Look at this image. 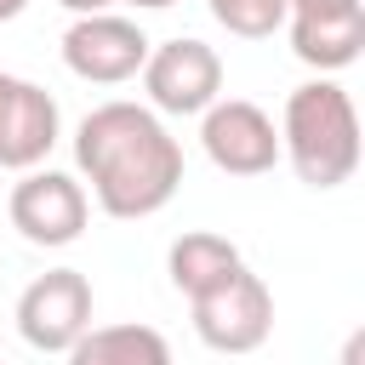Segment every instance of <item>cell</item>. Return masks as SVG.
<instances>
[{
  "mask_svg": "<svg viewBox=\"0 0 365 365\" xmlns=\"http://www.w3.org/2000/svg\"><path fill=\"white\" fill-rule=\"evenodd\" d=\"M11 228L40 245V251H57V245H74L86 234V217H91V194L80 177L68 171H51V165H29L17 182H11Z\"/></svg>",
  "mask_w": 365,
  "mask_h": 365,
  "instance_id": "obj_3",
  "label": "cell"
},
{
  "mask_svg": "<svg viewBox=\"0 0 365 365\" xmlns=\"http://www.w3.org/2000/svg\"><path fill=\"white\" fill-rule=\"evenodd\" d=\"M359 348H365V336L354 331V336H348V348H342V365H359Z\"/></svg>",
  "mask_w": 365,
  "mask_h": 365,
  "instance_id": "obj_14",
  "label": "cell"
},
{
  "mask_svg": "<svg viewBox=\"0 0 365 365\" xmlns=\"http://www.w3.org/2000/svg\"><path fill=\"white\" fill-rule=\"evenodd\" d=\"M200 148L228 177H262L279 165V125L245 97H217L200 114Z\"/></svg>",
  "mask_w": 365,
  "mask_h": 365,
  "instance_id": "obj_7",
  "label": "cell"
},
{
  "mask_svg": "<svg viewBox=\"0 0 365 365\" xmlns=\"http://www.w3.org/2000/svg\"><path fill=\"white\" fill-rule=\"evenodd\" d=\"M234 268H245L240 245H234V240H222V234H205V228L177 234V240H171V251H165V274H171V285H177L188 302H194V297H205L211 285H222Z\"/></svg>",
  "mask_w": 365,
  "mask_h": 365,
  "instance_id": "obj_10",
  "label": "cell"
},
{
  "mask_svg": "<svg viewBox=\"0 0 365 365\" xmlns=\"http://www.w3.org/2000/svg\"><path fill=\"white\" fill-rule=\"evenodd\" d=\"M148 46H154V40H148L131 17H120V11H91V17H74V23H68V34H63V63H68V74H80V80H91V86H125V80H137Z\"/></svg>",
  "mask_w": 365,
  "mask_h": 365,
  "instance_id": "obj_8",
  "label": "cell"
},
{
  "mask_svg": "<svg viewBox=\"0 0 365 365\" xmlns=\"http://www.w3.org/2000/svg\"><path fill=\"white\" fill-rule=\"evenodd\" d=\"M23 6H29V0H0V23H11V17L23 11Z\"/></svg>",
  "mask_w": 365,
  "mask_h": 365,
  "instance_id": "obj_15",
  "label": "cell"
},
{
  "mask_svg": "<svg viewBox=\"0 0 365 365\" xmlns=\"http://www.w3.org/2000/svg\"><path fill=\"white\" fill-rule=\"evenodd\" d=\"M188 308H194V336L211 354H257L274 331V291L251 268H234L222 285H211Z\"/></svg>",
  "mask_w": 365,
  "mask_h": 365,
  "instance_id": "obj_4",
  "label": "cell"
},
{
  "mask_svg": "<svg viewBox=\"0 0 365 365\" xmlns=\"http://www.w3.org/2000/svg\"><path fill=\"white\" fill-rule=\"evenodd\" d=\"M131 6H143V11H160V6H171V0H131Z\"/></svg>",
  "mask_w": 365,
  "mask_h": 365,
  "instance_id": "obj_16",
  "label": "cell"
},
{
  "mask_svg": "<svg viewBox=\"0 0 365 365\" xmlns=\"http://www.w3.org/2000/svg\"><path fill=\"white\" fill-rule=\"evenodd\" d=\"M63 11H74V17H91V11H108L114 0H57Z\"/></svg>",
  "mask_w": 365,
  "mask_h": 365,
  "instance_id": "obj_13",
  "label": "cell"
},
{
  "mask_svg": "<svg viewBox=\"0 0 365 365\" xmlns=\"http://www.w3.org/2000/svg\"><path fill=\"white\" fill-rule=\"evenodd\" d=\"M137 74H143V91H148L154 114H205L222 97V57L194 34L148 46Z\"/></svg>",
  "mask_w": 365,
  "mask_h": 365,
  "instance_id": "obj_5",
  "label": "cell"
},
{
  "mask_svg": "<svg viewBox=\"0 0 365 365\" xmlns=\"http://www.w3.org/2000/svg\"><path fill=\"white\" fill-rule=\"evenodd\" d=\"M68 365H171V342L154 325H86L68 348Z\"/></svg>",
  "mask_w": 365,
  "mask_h": 365,
  "instance_id": "obj_11",
  "label": "cell"
},
{
  "mask_svg": "<svg viewBox=\"0 0 365 365\" xmlns=\"http://www.w3.org/2000/svg\"><path fill=\"white\" fill-rule=\"evenodd\" d=\"M279 160H291L297 182L308 188H342L359 171V114L336 80H308L285 97Z\"/></svg>",
  "mask_w": 365,
  "mask_h": 365,
  "instance_id": "obj_2",
  "label": "cell"
},
{
  "mask_svg": "<svg viewBox=\"0 0 365 365\" xmlns=\"http://www.w3.org/2000/svg\"><path fill=\"white\" fill-rule=\"evenodd\" d=\"M57 131H63L57 97L46 86L0 68V171L46 165V154L57 148Z\"/></svg>",
  "mask_w": 365,
  "mask_h": 365,
  "instance_id": "obj_9",
  "label": "cell"
},
{
  "mask_svg": "<svg viewBox=\"0 0 365 365\" xmlns=\"http://www.w3.org/2000/svg\"><path fill=\"white\" fill-rule=\"evenodd\" d=\"M74 165L91 200L120 222L165 211L182 188V143L143 103H97L74 131Z\"/></svg>",
  "mask_w": 365,
  "mask_h": 365,
  "instance_id": "obj_1",
  "label": "cell"
},
{
  "mask_svg": "<svg viewBox=\"0 0 365 365\" xmlns=\"http://www.w3.org/2000/svg\"><path fill=\"white\" fill-rule=\"evenodd\" d=\"M342 11H365V0H285V23L291 17H342Z\"/></svg>",
  "mask_w": 365,
  "mask_h": 365,
  "instance_id": "obj_12",
  "label": "cell"
},
{
  "mask_svg": "<svg viewBox=\"0 0 365 365\" xmlns=\"http://www.w3.org/2000/svg\"><path fill=\"white\" fill-rule=\"evenodd\" d=\"M91 325V279L80 268H46L17 297V336L40 354H68Z\"/></svg>",
  "mask_w": 365,
  "mask_h": 365,
  "instance_id": "obj_6",
  "label": "cell"
}]
</instances>
